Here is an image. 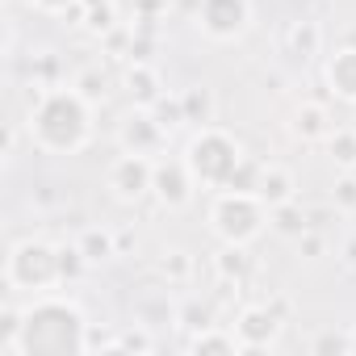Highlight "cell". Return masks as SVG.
<instances>
[{
	"label": "cell",
	"mask_w": 356,
	"mask_h": 356,
	"mask_svg": "<svg viewBox=\"0 0 356 356\" xmlns=\"http://www.w3.org/2000/svg\"><path fill=\"white\" fill-rule=\"evenodd\" d=\"M92 101L76 84H47L34 92L26 134L42 155H80L92 138Z\"/></svg>",
	"instance_id": "obj_1"
},
{
	"label": "cell",
	"mask_w": 356,
	"mask_h": 356,
	"mask_svg": "<svg viewBox=\"0 0 356 356\" xmlns=\"http://www.w3.org/2000/svg\"><path fill=\"white\" fill-rule=\"evenodd\" d=\"M88 352V318L76 298L34 293L22 306V335L13 356H80Z\"/></svg>",
	"instance_id": "obj_2"
},
{
	"label": "cell",
	"mask_w": 356,
	"mask_h": 356,
	"mask_svg": "<svg viewBox=\"0 0 356 356\" xmlns=\"http://www.w3.org/2000/svg\"><path fill=\"white\" fill-rule=\"evenodd\" d=\"M243 143L222 130V126H197V134L185 143V163L189 172L197 176V185L202 189H227L235 181V172L243 168Z\"/></svg>",
	"instance_id": "obj_3"
},
{
	"label": "cell",
	"mask_w": 356,
	"mask_h": 356,
	"mask_svg": "<svg viewBox=\"0 0 356 356\" xmlns=\"http://www.w3.org/2000/svg\"><path fill=\"white\" fill-rule=\"evenodd\" d=\"M268 206L252 189H218L210 202V235L231 248H248L264 235Z\"/></svg>",
	"instance_id": "obj_4"
},
{
	"label": "cell",
	"mask_w": 356,
	"mask_h": 356,
	"mask_svg": "<svg viewBox=\"0 0 356 356\" xmlns=\"http://www.w3.org/2000/svg\"><path fill=\"white\" fill-rule=\"evenodd\" d=\"M5 285H9V293H51L55 285H63L59 248L47 239L13 243L5 256Z\"/></svg>",
	"instance_id": "obj_5"
},
{
	"label": "cell",
	"mask_w": 356,
	"mask_h": 356,
	"mask_svg": "<svg viewBox=\"0 0 356 356\" xmlns=\"http://www.w3.org/2000/svg\"><path fill=\"white\" fill-rule=\"evenodd\" d=\"M252 0H197V30L210 38V42H239L248 30H252Z\"/></svg>",
	"instance_id": "obj_6"
},
{
	"label": "cell",
	"mask_w": 356,
	"mask_h": 356,
	"mask_svg": "<svg viewBox=\"0 0 356 356\" xmlns=\"http://www.w3.org/2000/svg\"><path fill=\"white\" fill-rule=\"evenodd\" d=\"M151 181H155V159H151V155L122 151V155L105 168V189H109V197L122 202V206H138L143 197H151Z\"/></svg>",
	"instance_id": "obj_7"
},
{
	"label": "cell",
	"mask_w": 356,
	"mask_h": 356,
	"mask_svg": "<svg viewBox=\"0 0 356 356\" xmlns=\"http://www.w3.org/2000/svg\"><path fill=\"white\" fill-rule=\"evenodd\" d=\"M281 327H285L281 306L256 302V306H243V310H239V318H235L231 331L239 335V348H243V352H268V348H277Z\"/></svg>",
	"instance_id": "obj_8"
},
{
	"label": "cell",
	"mask_w": 356,
	"mask_h": 356,
	"mask_svg": "<svg viewBox=\"0 0 356 356\" xmlns=\"http://www.w3.org/2000/svg\"><path fill=\"white\" fill-rule=\"evenodd\" d=\"M193 189H197V176L189 172L185 155H181V159H155L151 197H155L163 210H185V206L193 202Z\"/></svg>",
	"instance_id": "obj_9"
},
{
	"label": "cell",
	"mask_w": 356,
	"mask_h": 356,
	"mask_svg": "<svg viewBox=\"0 0 356 356\" xmlns=\"http://www.w3.org/2000/svg\"><path fill=\"white\" fill-rule=\"evenodd\" d=\"M168 143V130L159 126V118L143 105H130V113H122L118 122V147L134 151V155H159Z\"/></svg>",
	"instance_id": "obj_10"
},
{
	"label": "cell",
	"mask_w": 356,
	"mask_h": 356,
	"mask_svg": "<svg viewBox=\"0 0 356 356\" xmlns=\"http://www.w3.org/2000/svg\"><path fill=\"white\" fill-rule=\"evenodd\" d=\"M323 80H327V88H331L335 101L356 105V47H352V42L327 55V63H323Z\"/></svg>",
	"instance_id": "obj_11"
},
{
	"label": "cell",
	"mask_w": 356,
	"mask_h": 356,
	"mask_svg": "<svg viewBox=\"0 0 356 356\" xmlns=\"http://www.w3.org/2000/svg\"><path fill=\"white\" fill-rule=\"evenodd\" d=\"M252 193H260V202L273 210V206H285V202H298V176L285 168V163H260V176H256V189Z\"/></svg>",
	"instance_id": "obj_12"
},
{
	"label": "cell",
	"mask_w": 356,
	"mask_h": 356,
	"mask_svg": "<svg viewBox=\"0 0 356 356\" xmlns=\"http://www.w3.org/2000/svg\"><path fill=\"white\" fill-rule=\"evenodd\" d=\"M122 88H126L130 105H143V109H151L163 97V80L147 59H130V67L122 72Z\"/></svg>",
	"instance_id": "obj_13"
},
{
	"label": "cell",
	"mask_w": 356,
	"mask_h": 356,
	"mask_svg": "<svg viewBox=\"0 0 356 356\" xmlns=\"http://www.w3.org/2000/svg\"><path fill=\"white\" fill-rule=\"evenodd\" d=\"M285 55L298 63H310L314 55H323V26L314 17H298L285 30Z\"/></svg>",
	"instance_id": "obj_14"
},
{
	"label": "cell",
	"mask_w": 356,
	"mask_h": 356,
	"mask_svg": "<svg viewBox=\"0 0 356 356\" xmlns=\"http://www.w3.org/2000/svg\"><path fill=\"white\" fill-rule=\"evenodd\" d=\"M289 130H293V138H302V143H323L335 126H331V118H327V109H323L318 101H306V105L293 109Z\"/></svg>",
	"instance_id": "obj_15"
},
{
	"label": "cell",
	"mask_w": 356,
	"mask_h": 356,
	"mask_svg": "<svg viewBox=\"0 0 356 356\" xmlns=\"http://www.w3.org/2000/svg\"><path fill=\"white\" fill-rule=\"evenodd\" d=\"M189 352H197V356H239L243 348H239V335H235V331H222V327L214 323V327L193 331Z\"/></svg>",
	"instance_id": "obj_16"
},
{
	"label": "cell",
	"mask_w": 356,
	"mask_h": 356,
	"mask_svg": "<svg viewBox=\"0 0 356 356\" xmlns=\"http://www.w3.org/2000/svg\"><path fill=\"white\" fill-rule=\"evenodd\" d=\"M76 248L84 252L88 268H92V264H109V260L118 256V235L105 231V227H84L80 239H76Z\"/></svg>",
	"instance_id": "obj_17"
},
{
	"label": "cell",
	"mask_w": 356,
	"mask_h": 356,
	"mask_svg": "<svg viewBox=\"0 0 356 356\" xmlns=\"http://www.w3.org/2000/svg\"><path fill=\"white\" fill-rule=\"evenodd\" d=\"M268 227H273L277 235L298 239V235H306V231H310V214H306L298 202H285V206H273V210H268Z\"/></svg>",
	"instance_id": "obj_18"
},
{
	"label": "cell",
	"mask_w": 356,
	"mask_h": 356,
	"mask_svg": "<svg viewBox=\"0 0 356 356\" xmlns=\"http://www.w3.org/2000/svg\"><path fill=\"white\" fill-rule=\"evenodd\" d=\"M323 143H327V155L339 172H356V130L352 126H335Z\"/></svg>",
	"instance_id": "obj_19"
},
{
	"label": "cell",
	"mask_w": 356,
	"mask_h": 356,
	"mask_svg": "<svg viewBox=\"0 0 356 356\" xmlns=\"http://www.w3.org/2000/svg\"><path fill=\"white\" fill-rule=\"evenodd\" d=\"M181 105H185V122L189 126H210L214 122V92L206 84H193L181 92Z\"/></svg>",
	"instance_id": "obj_20"
},
{
	"label": "cell",
	"mask_w": 356,
	"mask_h": 356,
	"mask_svg": "<svg viewBox=\"0 0 356 356\" xmlns=\"http://www.w3.org/2000/svg\"><path fill=\"white\" fill-rule=\"evenodd\" d=\"M248 268H252V260H248V248H231V243H222V252L214 256V273L222 277V285H243L248 281Z\"/></svg>",
	"instance_id": "obj_21"
},
{
	"label": "cell",
	"mask_w": 356,
	"mask_h": 356,
	"mask_svg": "<svg viewBox=\"0 0 356 356\" xmlns=\"http://www.w3.org/2000/svg\"><path fill=\"white\" fill-rule=\"evenodd\" d=\"M76 13H84V30H92V34H109V30L118 26L113 0H80Z\"/></svg>",
	"instance_id": "obj_22"
},
{
	"label": "cell",
	"mask_w": 356,
	"mask_h": 356,
	"mask_svg": "<svg viewBox=\"0 0 356 356\" xmlns=\"http://www.w3.org/2000/svg\"><path fill=\"white\" fill-rule=\"evenodd\" d=\"M155 268H159V277H168V285H181V281H189L193 260H189V252H181V248H168Z\"/></svg>",
	"instance_id": "obj_23"
},
{
	"label": "cell",
	"mask_w": 356,
	"mask_h": 356,
	"mask_svg": "<svg viewBox=\"0 0 356 356\" xmlns=\"http://www.w3.org/2000/svg\"><path fill=\"white\" fill-rule=\"evenodd\" d=\"M72 84H76L92 105H101V101L109 97V76H105L97 63H92V67H84V72H76V80H72Z\"/></svg>",
	"instance_id": "obj_24"
},
{
	"label": "cell",
	"mask_w": 356,
	"mask_h": 356,
	"mask_svg": "<svg viewBox=\"0 0 356 356\" xmlns=\"http://www.w3.org/2000/svg\"><path fill=\"white\" fill-rule=\"evenodd\" d=\"M113 352H155V335L147 323H134L126 327L122 335H113Z\"/></svg>",
	"instance_id": "obj_25"
},
{
	"label": "cell",
	"mask_w": 356,
	"mask_h": 356,
	"mask_svg": "<svg viewBox=\"0 0 356 356\" xmlns=\"http://www.w3.org/2000/svg\"><path fill=\"white\" fill-rule=\"evenodd\" d=\"M151 113L159 118V126H163L168 134H172V130H181V126H185V105H181V92H176V97H168V92H163V97L151 105Z\"/></svg>",
	"instance_id": "obj_26"
},
{
	"label": "cell",
	"mask_w": 356,
	"mask_h": 356,
	"mask_svg": "<svg viewBox=\"0 0 356 356\" xmlns=\"http://www.w3.org/2000/svg\"><path fill=\"white\" fill-rule=\"evenodd\" d=\"M331 206H335V210H343V214H352V210H356V172H343L339 181H335Z\"/></svg>",
	"instance_id": "obj_27"
},
{
	"label": "cell",
	"mask_w": 356,
	"mask_h": 356,
	"mask_svg": "<svg viewBox=\"0 0 356 356\" xmlns=\"http://www.w3.org/2000/svg\"><path fill=\"white\" fill-rule=\"evenodd\" d=\"M176 323L189 327V331H202V327H214V314H210V306H202V302H185L181 314H176Z\"/></svg>",
	"instance_id": "obj_28"
},
{
	"label": "cell",
	"mask_w": 356,
	"mask_h": 356,
	"mask_svg": "<svg viewBox=\"0 0 356 356\" xmlns=\"http://www.w3.org/2000/svg\"><path fill=\"white\" fill-rule=\"evenodd\" d=\"M59 268H63V281H76V277L88 268V260H84V252H80L76 243H63V248H59Z\"/></svg>",
	"instance_id": "obj_29"
},
{
	"label": "cell",
	"mask_w": 356,
	"mask_h": 356,
	"mask_svg": "<svg viewBox=\"0 0 356 356\" xmlns=\"http://www.w3.org/2000/svg\"><path fill=\"white\" fill-rule=\"evenodd\" d=\"M26 5L38 9V13H47V17H67V13L80 9V0H26Z\"/></svg>",
	"instance_id": "obj_30"
},
{
	"label": "cell",
	"mask_w": 356,
	"mask_h": 356,
	"mask_svg": "<svg viewBox=\"0 0 356 356\" xmlns=\"http://www.w3.org/2000/svg\"><path fill=\"white\" fill-rule=\"evenodd\" d=\"M314 352H356V339H352V335H335V331H327V335L314 339Z\"/></svg>",
	"instance_id": "obj_31"
},
{
	"label": "cell",
	"mask_w": 356,
	"mask_h": 356,
	"mask_svg": "<svg viewBox=\"0 0 356 356\" xmlns=\"http://www.w3.org/2000/svg\"><path fill=\"white\" fill-rule=\"evenodd\" d=\"M298 252H302L306 260H318V256H323V235H314V227H310L306 235H298Z\"/></svg>",
	"instance_id": "obj_32"
},
{
	"label": "cell",
	"mask_w": 356,
	"mask_h": 356,
	"mask_svg": "<svg viewBox=\"0 0 356 356\" xmlns=\"http://www.w3.org/2000/svg\"><path fill=\"white\" fill-rule=\"evenodd\" d=\"M343 260H348V268H352V273H356V239H352V243H348V256H343Z\"/></svg>",
	"instance_id": "obj_33"
}]
</instances>
